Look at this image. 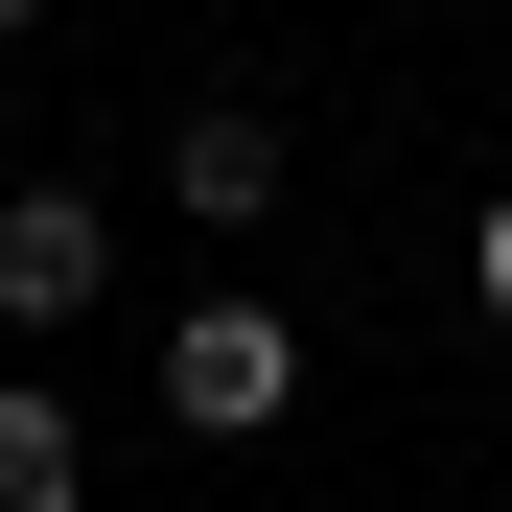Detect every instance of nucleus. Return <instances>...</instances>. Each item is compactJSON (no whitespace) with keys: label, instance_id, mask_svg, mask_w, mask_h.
I'll return each mask as SVG.
<instances>
[{"label":"nucleus","instance_id":"nucleus-1","mask_svg":"<svg viewBox=\"0 0 512 512\" xmlns=\"http://www.w3.org/2000/svg\"><path fill=\"white\" fill-rule=\"evenodd\" d=\"M280 396H303V326L280 303H187L163 326V419H187V443H256Z\"/></svg>","mask_w":512,"mask_h":512},{"label":"nucleus","instance_id":"nucleus-2","mask_svg":"<svg viewBox=\"0 0 512 512\" xmlns=\"http://www.w3.org/2000/svg\"><path fill=\"white\" fill-rule=\"evenodd\" d=\"M94 280H117L94 210H70V187H0V326H94Z\"/></svg>","mask_w":512,"mask_h":512},{"label":"nucleus","instance_id":"nucleus-3","mask_svg":"<svg viewBox=\"0 0 512 512\" xmlns=\"http://www.w3.org/2000/svg\"><path fill=\"white\" fill-rule=\"evenodd\" d=\"M163 187H187L210 233H256V210H280V117H233V94H210L187 140H163Z\"/></svg>","mask_w":512,"mask_h":512},{"label":"nucleus","instance_id":"nucleus-4","mask_svg":"<svg viewBox=\"0 0 512 512\" xmlns=\"http://www.w3.org/2000/svg\"><path fill=\"white\" fill-rule=\"evenodd\" d=\"M94 489V443H70V396L47 373H0V512H70Z\"/></svg>","mask_w":512,"mask_h":512},{"label":"nucleus","instance_id":"nucleus-6","mask_svg":"<svg viewBox=\"0 0 512 512\" xmlns=\"http://www.w3.org/2000/svg\"><path fill=\"white\" fill-rule=\"evenodd\" d=\"M24 24H47V0H0V47H24Z\"/></svg>","mask_w":512,"mask_h":512},{"label":"nucleus","instance_id":"nucleus-5","mask_svg":"<svg viewBox=\"0 0 512 512\" xmlns=\"http://www.w3.org/2000/svg\"><path fill=\"white\" fill-rule=\"evenodd\" d=\"M466 280H489V326H512V187H489V233H466Z\"/></svg>","mask_w":512,"mask_h":512}]
</instances>
